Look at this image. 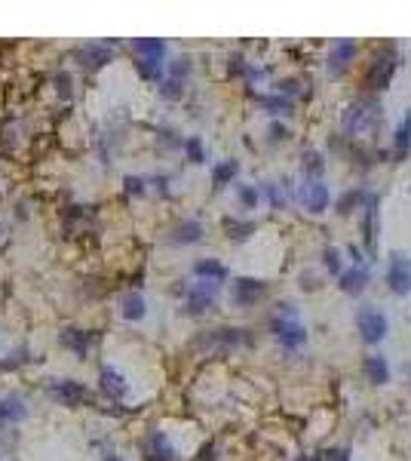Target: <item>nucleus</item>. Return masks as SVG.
<instances>
[{"label":"nucleus","instance_id":"nucleus-7","mask_svg":"<svg viewBox=\"0 0 411 461\" xmlns=\"http://www.w3.org/2000/svg\"><path fill=\"white\" fill-rule=\"evenodd\" d=\"M218 295V283L212 280H200L197 286L188 289V314H206V311L215 304Z\"/></svg>","mask_w":411,"mask_h":461},{"label":"nucleus","instance_id":"nucleus-31","mask_svg":"<svg viewBox=\"0 0 411 461\" xmlns=\"http://www.w3.org/2000/svg\"><path fill=\"white\" fill-rule=\"evenodd\" d=\"M123 184H126V191H129V194H136V197L145 194V179H141V175H126Z\"/></svg>","mask_w":411,"mask_h":461},{"label":"nucleus","instance_id":"nucleus-19","mask_svg":"<svg viewBox=\"0 0 411 461\" xmlns=\"http://www.w3.org/2000/svg\"><path fill=\"white\" fill-rule=\"evenodd\" d=\"M353 55H356V44H353L350 37L338 40L335 49H331V55H329V65H331V71H341V68H347V62H350Z\"/></svg>","mask_w":411,"mask_h":461},{"label":"nucleus","instance_id":"nucleus-14","mask_svg":"<svg viewBox=\"0 0 411 461\" xmlns=\"http://www.w3.org/2000/svg\"><path fill=\"white\" fill-rule=\"evenodd\" d=\"M98 379H102V391L108 397H114V400H123V397L129 394V381H126L114 366H102V375H98Z\"/></svg>","mask_w":411,"mask_h":461},{"label":"nucleus","instance_id":"nucleus-12","mask_svg":"<svg viewBox=\"0 0 411 461\" xmlns=\"http://www.w3.org/2000/svg\"><path fill=\"white\" fill-rule=\"evenodd\" d=\"M59 342H62V347H68V351H74V354H86L92 345L98 342V332H83V329H65L59 336Z\"/></svg>","mask_w":411,"mask_h":461},{"label":"nucleus","instance_id":"nucleus-39","mask_svg":"<svg viewBox=\"0 0 411 461\" xmlns=\"http://www.w3.org/2000/svg\"><path fill=\"white\" fill-rule=\"evenodd\" d=\"M289 136V132H286V126H280V123H273L271 126V139L276 141V139H286Z\"/></svg>","mask_w":411,"mask_h":461},{"label":"nucleus","instance_id":"nucleus-40","mask_svg":"<svg viewBox=\"0 0 411 461\" xmlns=\"http://www.w3.org/2000/svg\"><path fill=\"white\" fill-rule=\"evenodd\" d=\"M104 461H120L117 455H104Z\"/></svg>","mask_w":411,"mask_h":461},{"label":"nucleus","instance_id":"nucleus-4","mask_svg":"<svg viewBox=\"0 0 411 461\" xmlns=\"http://www.w3.org/2000/svg\"><path fill=\"white\" fill-rule=\"evenodd\" d=\"M141 455L145 461H175V446L163 430H147V437L141 440Z\"/></svg>","mask_w":411,"mask_h":461},{"label":"nucleus","instance_id":"nucleus-23","mask_svg":"<svg viewBox=\"0 0 411 461\" xmlns=\"http://www.w3.org/2000/svg\"><path fill=\"white\" fill-rule=\"evenodd\" d=\"M408 151H411V114L402 120L399 132H396V154H399V157H405Z\"/></svg>","mask_w":411,"mask_h":461},{"label":"nucleus","instance_id":"nucleus-18","mask_svg":"<svg viewBox=\"0 0 411 461\" xmlns=\"http://www.w3.org/2000/svg\"><path fill=\"white\" fill-rule=\"evenodd\" d=\"M194 274L203 277V280H212V283L228 280V268H224L221 261H215V259H200L194 265Z\"/></svg>","mask_w":411,"mask_h":461},{"label":"nucleus","instance_id":"nucleus-26","mask_svg":"<svg viewBox=\"0 0 411 461\" xmlns=\"http://www.w3.org/2000/svg\"><path fill=\"white\" fill-rule=\"evenodd\" d=\"M136 68H138V74L145 77V80H163V62H145V59H138Z\"/></svg>","mask_w":411,"mask_h":461},{"label":"nucleus","instance_id":"nucleus-3","mask_svg":"<svg viewBox=\"0 0 411 461\" xmlns=\"http://www.w3.org/2000/svg\"><path fill=\"white\" fill-rule=\"evenodd\" d=\"M387 283L396 295H408L411 293V259L402 252L390 255V268H387Z\"/></svg>","mask_w":411,"mask_h":461},{"label":"nucleus","instance_id":"nucleus-8","mask_svg":"<svg viewBox=\"0 0 411 461\" xmlns=\"http://www.w3.org/2000/svg\"><path fill=\"white\" fill-rule=\"evenodd\" d=\"M49 394L59 403H65V406H80V403L89 400L86 388H83L80 381H71V379H55L53 385H49Z\"/></svg>","mask_w":411,"mask_h":461},{"label":"nucleus","instance_id":"nucleus-24","mask_svg":"<svg viewBox=\"0 0 411 461\" xmlns=\"http://www.w3.org/2000/svg\"><path fill=\"white\" fill-rule=\"evenodd\" d=\"M237 173H239V163L237 160H224V163H218V166L212 169V179H215V184H228Z\"/></svg>","mask_w":411,"mask_h":461},{"label":"nucleus","instance_id":"nucleus-21","mask_svg":"<svg viewBox=\"0 0 411 461\" xmlns=\"http://www.w3.org/2000/svg\"><path fill=\"white\" fill-rule=\"evenodd\" d=\"M200 237H203V225L194 222V218L175 225V231H172V243H197Z\"/></svg>","mask_w":411,"mask_h":461},{"label":"nucleus","instance_id":"nucleus-32","mask_svg":"<svg viewBox=\"0 0 411 461\" xmlns=\"http://www.w3.org/2000/svg\"><path fill=\"white\" fill-rule=\"evenodd\" d=\"M181 83L179 80H163V87H160V92H163V98H179L181 96Z\"/></svg>","mask_w":411,"mask_h":461},{"label":"nucleus","instance_id":"nucleus-17","mask_svg":"<svg viewBox=\"0 0 411 461\" xmlns=\"http://www.w3.org/2000/svg\"><path fill=\"white\" fill-rule=\"evenodd\" d=\"M80 59L86 68H102L111 62V49H108V44H86L80 49Z\"/></svg>","mask_w":411,"mask_h":461},{"label":"nucleus","instance_id":"nucleus-10","mask_svg":"<svg viewBox=\"0 0 411 461\" xmlns=\"http://www.w3.org/2000/svg\"><path fill=\"white\" fill-rule=\"evenodd\" d=\"M267 293V283L264 280H255V277H239L237 283H233V304H239V308H249L261 299V295Z\"/></svg>","mask_w":411,"mask_h":461},{"label":"nucleus","instance_id":"nucleus-22","mask_svg":"<svg viewBox=\"0 0 411 461\" xmlns=\"http://www.w3.org/2000/svg\"><path fill=\"white\" fill-rule=\"evenodd\" d=\"M120 311H123L126 320H141V317H145V299H141L138 293H126L123 299H120Z\"/></svg>","mask_w":411,"mask_h":461},{"label":"nucleus","instance_id":"nucleus-1","mask_svg":"<svg viewBox=\"0 0 411 461\" xmlns=\"http://www.w3.org/2000/svg\"><path fill=\"white\" fill-rule=\"evenodd\" d=\"M381 117V105L374 102V98H363V102L350 105L344 114V130L347 132H363L368 126H374Z\"/></svg>","mask_w":411,"mask_h":461},{"label":"nucleus","instance_id":"nucleus-28","mask_svg":"<svg viewBox=\"0 0 411 461\" xmlns=\"http://www.w3.org/2000/svg\"><path fill=\"white\" fill-rule=\"evenodd\" d=\"M184 154H188L190 163H203L206 160V151H203V141L197 136H190L188 141H184Z\"/></svg>","mask_w":411,"mask_h":461},{"label":"nucleus","instance_id":"nucleus-34","mask_svg":"<svg viewBox=\"0 0 411 461\" xmlns=\"http://www.w3.org/2000/svg\"><path fill=\"white\" fill-rule=\"evenodd\" d=\"M258 191H255V188H249V184H246V188H239V200H243V207H255V203H258Z\"/></svg>","mask_w":411,"mask_h":461},{"label":"nucleus","instance_id":"nucleus-29","mask_svg":"<svg viewBox=\"0 0 411 461\" xmlns=\"http://www.w3.org/2000/svg\"><path fill=\"white\" fill-rule=\"evenodd\" d=\"M188 74H190V59H188V55H181V59H175L172 68H169V80H179L181 83Z\"/></svg>","mask_w":411,"mask_h":461},{"label":"nucleus","instance_id":"nucleus-38","mask_svg":"<svg viewBox=\"0 0 411 461\" xmlns=\"http://www.w3.org/2000/svg\"><path fill=\"white\" fill-rule=\"evenodd\" d=\"M325 461H350L344 449H335V452H325Z\"/></svg>","mask_w":411,"mask_h":461},{"label":"nucleus","instance_id":"nucleus-27","mask_svg":"<svg viewBox=\"0 0 411 461\" xmlns=\"http://www.w3.org/2000/svg\"><path fill=\"white\" fill-rule=\"evenodd\" d=\"M374 231H378V203H374V197L368 200V218H365V240L368 246H374Z\"/></svg>","mask_w":411,"mask_h":461},{"label":"nucleus","instance_id":"nucleus-2","mask_svg":"<svg viewBox=\"0 0 411 461\" xmlns=\"http://www.w3.org/2000/svg\"><path fill=\"white\" fill-rule=\"evenodd\" d=\"M197 345L206 351H230V347L249 345V336H246V329H212L197 338Z\"/></svg>","mask_w":411,"mask_h":461},{"label":"nucleus","instance_id":"nucleus-5","mask_svg":"<svg viewBox=\"0 0 411 461\" xmlns=\"http://www.w3.org/2000/svg\"><path fill=\"white\" fill-rule=\"evenodd\" d=\"M356 326H359V332H363V338L368 345H374V342H381V338L387 336V317L381 314V311H374V308H363L356 314Z\"/></svg>","mask_w":411,"mask_h":461},{"label":"nucleus","instance_id":"nucleus-33","mask_svg":"<svg viewBox=\"0 0 411 461\" xmlns=\"http://www.w3.org/2000/svg\"><path fill=\"white\" fill-rule=\"evenodd\" d=\"M304 169H307V175L310 173L320 175L322 173V157H320V154H307V157H304Z\"/></svg>","mask_w":411,"mask_h":461},{"label":"nucleus","instance_id":"nucleus-6","mask_svg":"<svg viewBox=\"0 0 411 461\" xmlns=\"http://www.w3.org/2000/svg\"><path fill=\"white\" fill-rule=\"evenodd\" d=\"M273 332H276V338H280V345L289 347V351H295V347H301L307 342V329L298 323V317H276Z\"/></svg>","mask_w":411,"mask_h":461},{"label":"nucleus","instance_id":"nucleus-35","mask_svg":"<svg viewBox=\"0 0 411 461\" xmlns=\"http://www.w3.org/2000/svg\"><path fill=\"white\" fill-rule=\"evenodd\" d=\"M325 265H329V271H341V252L325 250Z\"/></svg>","mask_w":411,"mask_h":461},{"label":"nucleus","instance_id":"nucleus-36","mask_svg":"<svg viewBox=\"0 0 411 461\" xmlns=\"http://www.w3.org/2000/svg\"><path fill=\"white\" fill-rule=\"evenodd\" d=\"M264 191H267V197H271V203L273 207H282V191H280V184H264Z\"/></svg>","mask_w":411,"mask_h":461},{"label":"nucleus","instance_id":"nucleus-11","mask_svg":"<svg viewBox=\"0 0 411 461\" xmlns=\"http://www.w3.org/2000/svg\"><path fill=\"white\" fill-rule=\"evenodd\" d=\"M28 418V406L19 394L0 397V424H19Z\"/></svg>","mask_w":411,"mask_h":461},{"label":"nucleus","instance_id":"nucleus-25","mask_svg":"<svg viewBox=\"0 0 411 461\" xmlns=\"http://www.w3.org/2000/svg\"><path fill=\"white\" fill-rule=\"evenodd\" d=\"M224 231H228V237H233V240H246L255 231V225L252 222H237V218H224Z\"/></svg>","mask_w":411,"mask_h":461},{"label":"nucleus","instance_id":"nucleus-16","mask_svg":"<svg viewBox=\"0 0 411 461\" xmlns=\"http://www.w3.org/2000/svg\"><path fill=\"white\" fill-rule=\"evenodd\" d=\"M368 286V268H350V271H344L341 274V289L344 293H350V295H359L363 289Z\"/></svg>","mask_w":411,"mask_h":461},{"label":"nucleus","instance_id":"nucleus-9","mask_svg":"<svg viewBox=\"0 0 411 461\" xmlns=\"http://www.w3.org/2000/svg\"><path fill=\"white\" fill-rule=\"evenodd\" d=\"M396 62H399V55H396L393 49L381 53L378 59L372 62V71H368V87H372V89H384L387 83H390V77H393V71H396Z\"/></svg>","mask_w":411,"mask_h":461},{"label":"nucleus","instance_id":"nucleus-20","mask_svg":"<svg viewBox=\"0 0 411 461\" xmlns=\"http://www.w3.org/2000/svg\"><path fill=\"white\" fill-rule=\"evenodd\" d=\"M365 375L374 381V385H387V381H390V366H387V360L381 357V354H372V357H365Z\"/></svg>","mask_w":411,"mask_h":461},{"label":"nucleus","instance_id":"nucleus-30","mask_svg":"<svg viewBox=\"0 0 411 461\" xmlns=\"http://www.w3.org/2000/svg\"><path fill=\"white\" fill-rule=\"evenodd\" d=\"M261 102H264L273 114H286V111H292V102H289V98H261Z\"/></svg>","mask_w":411,"mask_h":461},{"label":"nucleus","instance_id":"nucleus-15","mask_svg":"<svg viewBox=\"0 0 411 461\" xmlns=\"http://www.w3.org/2000/svg\"><path fill=\"white\" fill-rule=\"evenodd\" d=\"M132 53L145 62H163V55H166V40L163 37H138V40H132Z\"/></svg>","mask_w":411,"mask_h":461},{"label":"nucleus","instance_id":"nucleus-13","mask_svg":"<svg viewBox=\"0 0 411 461\" xmlns=\"http://www.w3.org/2000/svg\"><path fill=\"white\" fill-rule=\"evenodd\" d=\"M301 200H304V207H307L310 212H325L329 209V188H325L322 182H307L304 184V191H301Z\"/></svg>","mask_w":411,"mask_h":461},{"label":"nucleus","instance_id":"nucleus-37","mask_svg":"<svg viewBox=\"0 0 411 461\" xmlns=\"http://www.w3.org/2000/svg\"><path fill=\"white\" fill-rule=\"evenodd\" d=\"M55 87H59L62 98H68L71 96V77L68 74H59V77H55Z\"/></svg>","mask_w":411,"mask_h":461}]
</instances>
